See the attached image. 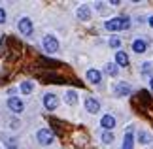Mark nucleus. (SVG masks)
<instances>
[{
  "instance_id": "13",
  "label": "nucleus",
  "mask_w": 153,
  "mask_h": 149,
  "mask_svg": "<svg viewBox=\"0 0 153 149\" xmlns=\"http://www.w3.org/2000/svg\"><path fill=\"white\" fill-rule=\"evenodd\" d=\"M115 64L117 66H128V57L125 51H115Z\"/></svg>"
},
{
  "instance_id": "7",
  "label": "nucleus",
  "mask_w": 153,
  "mask_h": 149,
  "mask_svg": "<svg viewBox=\"0 0 153 149\" xmlns=\"http://www.w3.org/2000/svg\"><path fill=\"white\" fill-rule=\"evenodd\" d=\"M40 79H42V83H66L64 77L57 74H40Z\"/></svg>"
},
{
  "instance_id": "19",
  "label": "nucleus",
  "mask_w": 153,
  "mask_h": 149,
  "mask_svg": "<svg viewBox=\"0 0 153 149\" xmlns=\"http://www.w3.org/2000/svg\"><path fill=\"white\" fill-rule=\"evenodd\" d=\"M102 142L104 144H111V142H114V134L108 132V130H104L102 132Z\"/></svg>"
},
{
  "instance_id": "10",
  "label": "nucleus",
  "mask_w": 153,
  "mask_h": 149,
  "mask_svg": "<svg viewBox=\"0 0 153 149\" xmlns=\"http://www.w3.org/2000/svg\"><path fill=\"white\" fill-rule=\"evenodd\" d=\"M131 93H132V89L128 87L125 81H119V83H117V87H115V94H117V96H128Z\"/></svg>"
},
{
  "instance_id": "12",
  "label": "nucleus",
  "mask_w": 153,
  "mask_h": 149,
  "mask_svg": "<svg viewBox=\"0 0 153 149\" xmlns=\"http://www.w3.org/2000/svg\"><path fill=\"white\" fill-rule=\"evenodd\" d=\"M146 49H148V42H146V40H134V42H132V51H134V53L142 55Z\"/></svg>"
},
{
  "instance_id": "9",
  "label": "nucleus",
  "mask_w": 153,
  "mask_h": 149,
  "mask_svg": "<svg viewBox=\"0 0 153 149\" xmlns=\"http://www.w3.org/2000/svg\"><path fill=\"white\" fill-rule=\"evenodd\" d=\"M115 117L114 115H102V121H100V127L104 128V130H108V132H110V130L111 128H114L115 127Z\"/></svg>"
},
{
  "instance_id": "21",
  "label": "nucleus",
  "mask_w": 153,
  "mask_h": 149,
  "mask_svg": "<svg viewBox=\"0 0 153 149\" xmlns=\"http://www.w3.org/2000/svg\"><path fill=\"white\" fill-rule=\"evenodd\" d=\"M138 140H140V144H148V142H149L148 132H140V134H138Z\"/></svg>"
},
{
  "instance_id": "24",
  "label": "nucleus",
  "mask_w": 153,
  "mask_h": 149,
  "mask_svg": "<svg viewBox=\"0 0 153 149\" xmlns=\"http://www.w3.org/2000/svg\"><path fill=\"white\" fill-rule=\"evenodd\" d=\"M2 23H6V11L0 8V25H2Z\"/></svg>"
},
{
  "instance_id": "22",
  "label": "nucleus",
  "mask_w": 153,
  "mask_h": 149,
  "mask_svg": "<svg viewBox=\"0 0 153 149\" xmlns=\"http://www.w3.org/2000/svg\"><path fill=\"white\" fill-rule=\"evenodd\" d=\"M6 42H8V36H2V38H0V57L4 55V45H6Z\"/></svg>"
},
{
  "instance_id": "1",
  "label": "nucleus",
  "mask_w": 153,
  "mask_h": 149,
  "mask_svg": "<svg viewBox=\"0 0 153 149\" xmlns=\"http://www.w3.org/2000/svg\"><path fill=\"white\" fill-rule=\"evenodd\" d=\"M106 30L110 32H115V30H127L128 27H131V21L127 19V17H114V19L106 21Z\"/></svg>"
},
{
  "instance_id": "20",
  "label": "nucleus",
  "mask_w": 153,
  "mask_h": 149,
  "mask_svg": "<svg viewBox=\"0 0 153 149\" xmlns=\"http://www.w3.org/2000/svg\"><path fill=\"white\" fill-rule=\"evenodd\" d=\"M119 45H121V40L117 38V36H111L110 38V47H114V49H115V47H119Z\"/></svg>"
},
{
  "instance_id": "26",
  "label": "nucleus",
  "mask_w": 153,
  "mask_h": 149,
  "mask_svg": "<svg viewBox=\"0 0 153 149\" xmlns=\"http://www.w3.org/2000/svg\"><path fill=\"white\" fill-rule=\"evenodd\" d=\"M149 87H151V91H153V77L149 79Z\"/></svg>"
},
{
  "instance_id": "5",
  "label": "nucleus",
  "mask_w": 153,
  "mask_h": 149,
  "mask_svg": "<svg viewBox=\"0 0 153 149\" xmlns=\"http://www.w3.org/2000/svg\"><path fill=\"white\" fill-rule=\"evenodd\" d=\"M57 106H59V98L53 93H48L44 96V108L49 110V111H53V110H57Z\"/></svg>"
},
{
  "instance_id": "17",
  "label": "nucleus",
  "mask_w": 153,
  "mask_h": 149,
  "mask_svg": "<svg viewBox=\"0 0 153 149\" xmlns=\"http://www.w3.org/2000/svg\"><path fill=\"white\" fill-rule=\"evenodd\" d=\"M32 89H34V85H32L30 81H23V83H21V93L28 94V93H32Z\"/></svg>"
},
{
  "instance_id": "23",
  "label": "nucleus",
  "mask_w": 153,
  "mask_h": 149,
  "mask_svg": "<svg viewBox=\"0 0 153 149\" xmlns=\"http://www.w3.org/2000/svg\"><path fill=\"white\" fill-rule=\"evenodd\" d=\"M142 66H144V68H142V72H144V74H149V72H151V64H149V62H144Z\"/></svg>"
},
{
  "instance_id": "25",
  "label": "nucleus",
  "mask_w": 153,
  "mask_h": 149,
  "mask_svg": "<svg viewBox=\"0 0 153 149\" xmlns=\"http://www.w3.org/2000/svg\"><path fill=\"white\" fill-rule=\"evenodd\" d=\"M148 23H149V27L153 28V15H151V17H149V19H148Z\"/></svg>"
},
{
  "instance_id": "15",
  "label": "nucleus",
  "mask_w": 153,
  "mask_h": 149,
  "mask_svg": "<svg viewBox=\"0 0 153 149\" xmlns=\"http://www.w3.org/2000/svg\"><path fill=\"white\" fill-rule=\"evenodd\" d=\"M132 144H134L132 130H127V134H125V142H123V149H132Z\"/></svg>"
},
{
  "instance_id": "16",
  "label": "nucleus",
  "mask_w": 153,
  "mask_h": 149,
  "mask_svg": "<svg viewBox=\"0 0 153 149\" xmlns=\"http://www.w3.org/2000/svg\"><path fill=\"white\" fill-rule=\"evenodd\" d=\"M104 70H106V74L111 76V77L117 76V64H114V62H108V64L104 66Z\"/></svg>"
},
{
  "instance_id": "8",
  "label": "nucleus",
  "mask_w": 153,
  "mask_h": 149,
  "mask_svg": "<svg viewBox=\"0 0 153 149\" xmlns=\"http://www.w3.org/2000/svg\"><path fill=\"white\" fill-rule=\"evenodd\" d=\"M87 81H91L93 85H98V83L102 81V74L98 72V70H95V68L87 70Z\"/></svg>"
},
{
  "instance_id": "2",
  "label": "nucleus",
  "mask_w": 153,
  "mask_h": 149,
  "mask_svg": "<svg viewBox=\"0 0 153 149\" xmlns=\"http://www.w3.org/2000/svg\"><path fill=\"white\" fill-rule=\"evenodd\" d=\"M17 27H19V32L23 36H30L32 34V21L28 19V17H21L19 23H17Z\"/></svg>"
},
{
  "instance_id": "11",
  "label": "nucleus",
  "mask_w": 153,
  "mask_h": 149,
  "mask_svg": "<svg viewBox=\"0 0 153 149\" xmlns=\"http://www.w3.org/2000/svg\"><path fill=\"white\" fill-rule=\"evenodd\" d=\"M85 110L89 113H97V111H100V104H98V100H95V98H87L85 100Z\"/></svg>"
},
{
  "instance_id": "3",
  "label": "nucleus",
  "mask_w": 153,
  "mask_h": 149,
  "mask_svg": "<svg viewBox=\"0 0 153 149\" xmlns=\"http://www.w3.org/2000/svg\"><path fill=\"white\" fill-rule=\"evenodd\" d=\"M44 49L48 51V53H57L59 51V42L55 36H44Z\"/></svg>"
},
{
  "instance_id": "4",
  "label": "nucleus",
  "mask_w": 153,
  "mask_h": 149,
  "mask_svg": "<svg viewBox=\"0 0 153 149\" xmlns=\"http://www.w3.org/2000/svg\"><path fill=\"white\" fill-rule=\"evenodd\" d=\"M36 138H38V142L42 145H49L51 142H53V132L48 130V128H40L38 132H36Z\"/></svg>"
},
{
  "instance_id": "18",
  "label": "nucleus",
  "mask_w": 153,
  "mask_h": 149,
  "mask_svg": "<svg viewBox=\"0 0 153 149\" xmlns=\"http://www.w3.org/2000/svg\"><path fill=\"white\" fill-rule=\"evenodd\" d=\"M66 102L74 106L76 102H78V94H76L74 91H68V93H66Z\"/></svg>"
},
{
  "instance_id": "6",
  "label": "nucleus",
  "mask_w": 153,
  "mask_h": 149,
  "mask_svg": "<svg viewBox=\"0 0 153 149\" xmlns=\"http://www.w3.org/2000/svg\"><path fill=\"white\" fill-rule=\"evenodd\" d=\"M8 108H10L11 111H13V113H21L23 110H25V104H23L19 98L10 96V98H8Z\"/></svg>"
},
{
  "instance_id": "27",
  "label": "nucleus",
  "mask_w": 153,
  "mask_h": 149,
  "mask_svg": "<svg viewBox=\"0 0 153 149\" xmlns=\"http://www.w3.org/2000/svg\"><path fill=\"white\" fill-rule=\"evenodd\" d=\"M10 149H17V147H15V145H10Z\"/></svg>"
},
{
  "instance_id": "14",
  "label": "nucleus",
  "mask_w": 153,
  "mask_h": 149,
  "mask_svg": "<svg viewBox=\"0 0 153 149\" xmlns=\"http://www.w3.org/2000/svg\"><path fill=\"white\" fill-rule=\"evenodd\" d=\"M76 15H78V19L87 21V19L91 17V10H89V6H79L78 11H76Z\"/></svg>"
}]
</instances>
